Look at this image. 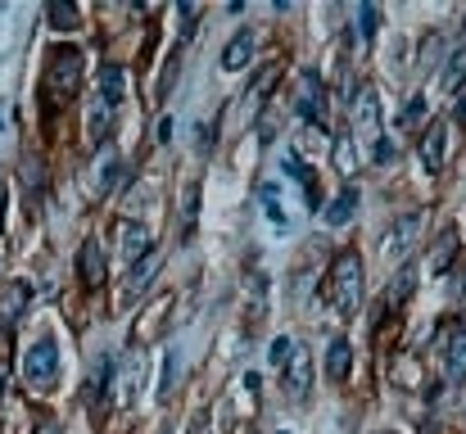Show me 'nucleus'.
Instances as JSON below:
<instances>
[{"label": "nucleus", "mask_w": 466, "mask_h": 434, "mask_svg": "<svg viewBox=\"0 0 466 434\" xmlns=\"http://www.w3.org/2000/svg\"><path fill=\"white\" fill-rule=\"evenodd\" d=\"M453 249H458V231H444L440 245H435V254H431V267L435 272H449L453 267Z\"/></svg>", "instance_id": "22"}, {"label": "nucleus", "mask_w": 466, "mask_h": 434, "mask_svg": "<svg viewBox=\"0 0 466 434\" xmlns=\"http://www.w3.org/2000/svg\"><path fill=\"white\" fill-rule=\"evenodd\" d=\"M444 163H449V123H431L421 136V167L444 172Z\"/></svg>", "instance_id": "9"}, {"label": "nucleus", "mask_w": 466, "mask_h": 434, "mask_svg": "<svg viewBox=\"0 0 466 434\" xmlns=\"http://www.w3.org/2000/svg\"><path fill=\"white\" fill-rule=\"evenodd\" d=\"M172 380H177V348H167V358H163V399H167V389H172Z\"/></svg>", "instance_id": "29"}, {"label": "nucleus", "mask_w": 466, "mask_h": 434, "mask_svg": "<svg viewBox=\"0 0 466 434\" xmlns=\"http://www.w3.org/2000/svg\"><path fill=\"white\" fill-rule=\"evenodd\" d=\"M371 163H380V167H385V163H394V141H390V136L371 141Z\"/></svg>", "instance_id": "27"}, {"label": "nucleus", "mask_w": 466, "mask_h": 434, "mask_svg": "<svg viewBox=\"0 0 466 434\" xmlns=\"http://www.w3.org/2000/svg\"><path fill=\"white\" fill-rule=\"evenodd\" d=\"M55 376H59V344H55L50 335H41L36 344L23 348V380H27L32 389H50Z\"/></svg>", "instance_id": "3"}, {"label": "nucleus", "mask_w": 466, "mask_h": 434, "mask_svg": "<svg viewBox=\"0 0 466 434\" xmlns=\"http://www.w3.org/2000/svg\"><path fill=\"white\" fill-rule=\"evenodd\" d=\"M109 127H114V105L96 100V105H91V118H86V136H91V141H105Z\"/></svg>", "instance_id": "19"}, {"label": "nucleus", "mask_w": 466, "mask_h": 434, "mask_svg": "<svg viewBox=\"0 0 466 434\" xmlns=\"http://www.w3.org/2000/svg\"><path fill=\"white\" fill-rule=\"evenodd\" d=\"M158 263H163V254H158V249H150V254H146L137 267H127V298H132V303L141 298V289L150 286V277L158 272Z\"/></svg>", "instance_id": "15"}, {"label": "nucleus", "mask_w": 466, "mask_h": 434, "mask_svg": "<svg viewBox=\"0 0 466 434\" xmlns=\"http://www.w3.org/2000/svg\"><path fill=\"white\" fill-rule=\"evenodd\" d=\"M362 289H367V272H362V258L353 254V249H344V254H335V263H330V303L344 312V317H353L358 308H362Z\"/></svg>", "instance_id": "1"}, {"label": "nucleus", "mask_w": 466, "mask_h": 434, "mask_svg": "<svg viewBox=\"0 0 466 434\" xmlns=\"http://www.w3.org/2000/svg\"><path fill=\"white\" fill-rule=\"evenodd\" d=\"M46 23H50L55 32H77V27H82V14H77L68 0H50V5H46Z\"/></svg>", "instance_id": "17"}, {"label": "nucleus", "mask_w": 466, "mask_h": 434, "mask_svg": "<svg viewBox=\"0 0 466 434\" xmlns=\"http://www.w3.org/2000/svg\"><path fill=\"white\" fill-rule=\"evenodd\" d=\"M5 208H9V186H0V231H5Z\"/></svg>", "instance_id": "32"}, {"label": "nucleus", "mask_w": 466, "mask_h": 434, "mask_svg": "<svg viewBox=\"0 0 466 434\" xmlns=\"http://www.w3.org/2000/svg\"><path fill=\"white\" fill-rule=\"evenodd\" d=\"M41 434H55V426H50V421H41Z\"/></svg>", "instance_id": "34"}, {"label": "nucleus", "mask_w": 466, "mask_h": 434, "mask_svg": "<svg viewBox=\"0 0 466 434\" xmlns=\"http://www.w3.org/2000/svg\"><path fill=\"white\" fill-rule=\"evenodd\" d=\"M263 208H268V222H272L277 231H290V217H286V208H281V199H277L272 186H263Z\"/></svg>", "instance_id": "24"}, {"label": "nucleus", "mask_w": 466, "mask_h": 434, "mask_svg": "<svg viewBox=\"0 0 466 434\" xmlns=\"http://www.w3.org/2000/svg\"><path fill=\"white\" fill-rule=\"evenodd\" d=\"M249 59H254V32H236V36L222 45V68H227V73H240Z\"/></svg>", "instance_id": "12"}, {"label": "nucleus", "mask_w": 466, "mask_h": 434, "mask_svg": "<svg viewBox=\"0 0 466 434\" xmlns=\"http://www.w3.org/2000/svg\"><path fill=\"white\" fill-rule=\"evenodd\" d=\"M27 303H32V286L27 281H9L0 289V326H14L27 312Z\"/></svg>", "instance_id": "10"}, {"label": "nucleus", "mask_w": 466, "mask_h": 434, "mask_svg": "<svg viewBox=\"0 0 466 434\" xmlns=\"http://www.w3.org/2000/svg\"><path fill=\"white\" fill-rule=\"evenodd\" d=\"M150 249H155V240H150V227H146V222L123 227V263H127V267H137Z\"/></svg>", "instance_id": "11"}, {"label": "nucleus", "mask_w": 466, "mask_h": 434, "mask_svg": "<svg viewBox=\"0 0 466 434\" xmlns=\"http://www.w3.org/2000/svg\"><path fill=\"white\" fill-rule=\"evenodd\" d=\"M290 353H295V339H286V335H277V339L268 344V362H272V367H286Z\"/></svg>", "instance_id": "25"}, {"label": "nucleus", "mask_w": 466, "mask_h": 434, "mask_svg": "<svg viewBox=\"0 0 466 434\" xmlns=\"http://www.w3.org/2000/svg\"><path fill=\"white\" fill-rule=\"evenodd\" d=\"M417 236H421V217H399V222H390L385 236H380V258H390V263L408 258L412 245H417Z\"/></svg>", "instance_id": "4"}, {"label": "nucleus", "mask_w": 466, "mask_h": 434, "mask_svg": "<svg viewBox=\"0 0 466 434\" xmlns=\"http://www.w3.org/2000/svg\"><path fill=\"white\" fill-rule=\"evenodd\" d=\"M349 367H353V348H349V339L339 335V339H330V348H326V376H330V380H344Z\"/></svg>", "instance_id": "16"}, {"label": "nucleus", "mask_w": 466, "mask_h": 434, "mask_svg": "<svg viewBox=\"0 0 466 434\" xmlns=\"http://www.w3.org/2000/svg\"><path fill=\"white\" fill-rule=\"evenodd\" d=\"M353 208H358V190H353V186H344V190L326 204V222H330V227H344V222L353 217Z\"/></svg>", "instance_id": "18"}, {"label": "nucleus", "mask_w": 466, "mask_h": 434, "mask_svg": "<svg viewBox=\"0 0 466 434\" xmlns=\"http://www.w3.org/2000/svg\"><path fill=\"white\" fill-rule=\"evenodd\" d=\"M421 118H426V100L417 96V100H408V114H403V123H408V127H417Z\"/></svg>", "instance_id": "31"}, {"label": "nucleus", "mask_w": 466, "mask_h": 434, "mask_svg": "<svg viewBox=\"0 0 466 434\" xmlns=\"http://www.w3.org/2000/svg\"><path fill=\"white\" fill-rule=\"evenodd\" d=\"M167 136H172V118H158V141L167 145Z\"/></svg>", "instance_id": "33"}, {"label": "nucleus", "mask_w": 466, "mask_h": 434, "mask_svg": "<svg viewBox=\"0 0 466 434\" xmlns=\"http://www.w3.org/2000/svg\"><path fill=\"white\" fill-rule=\"evenodd\" d=\"M408 289H412V267H408V272H399V281H394V289H390V303L399 308V303L408 298Z\"/></svg>", "instance_id": "28"}, {"label": "nucleus", "mask_w": 466, "mask_h": 434, "mask_svg": "<svg viewBox=\"0 0 466 434\" xmlns=\"http://www.w3.org/2000/svg\"><path fill=\"white\" fill-rule=\"evenodd\" d=\"M299 118L312 127H326V91H321V77L304 73L299 77Z\"/></svg>", "instance_id": "6"}, {"label": "nucleus", "mask_w": 466, "mask_h": 434, "mask_svg": "<svg viewBox=\"0 0 466 434\" xmlns=\"http://www.w3.org/2000/svg\"><path fill=\"white\" fill-rule=\"evenodd\" d=\"M277 434H290V430H277Z\"/></svg>", "instance_id": "35"}, {"label": "nucleus", "mask_w": 466, "mask_h": 434, "mask_svg": "<svg viewBox=\"0 0 466 434\" xmlns=\"http://www.w3.org/2000/svg\"><path fill=\"white\" fill-rule=\"evenodd\" d=\"M444 86H449V91H462L466 86V50L444 68Z\"/></svg>", "instance_id": "26"}, {"label": "nucleus", "mask_w": 466, "mask_h": 434, "mask_svg": "<svg viewBox=\"0 0 466 434\" xmlns=\"http://www.w3.org/2000/svg\"><path fill=\"white\" fill-rule=\"evenodd\" d=\"M123 96H127V68H123V64H105V68H100V100L118 109Z\"/></svg>", "instance_id": "13"}, {"label": "nucleus", "mask_w": 466, "mask_h": 434, "mask_svg": "<svg viewBox=\"0 0 466 434\" xmlns=\"http://www.w3.org/2000/svg\"><path fill=\"white\" fill-rule=\"evenodd\" d=\"M309 385H312V358L295 344L290 362L281 367V389H286V399H290V403H304V399H309Z\"/></svg>", "instance_id": "5"}, {"label": "nucleus", "mask_w": 466, "mask_h": 434, "mask_svg": "<svg viewBox=\"0 0 466 434\" xmlns=\"http://www.w3.org/2000/svg\"><path fill=\"white\" fill-rule=\"evenodd\" d=\"M77 272H82V286L86 289H100L109 281V263H105V245H100V240H86V245H82Z\"/></svg>", "instance_id": "7"}, {"label": "nucleus", "mask_w": 466, "mask_h": 434, "mask_svg": "<svg viewBox=\"0 0 466 434\" xmlns=\"http://www.w3.org/2000/svg\"><path fill=\"white\" fill-rule=\"evenodd\" d=\"M118 181V154L114 149H100L96 167H91V195H109Z\"/></svg>", "instance_id": "14"}, {"label": "nucleus", "mask_w": 466, "mask_h": 434, "mask_svg": "<svg viewBox=\"0 0 466 434\" xmlns=\"http://www.w3.org/2000/svg\"><path fill=\"white\" fill-rule=\"evenodd\" d=\"M353 149H358L353 136H339V141H335V167H339L344 177H353V172H358V154H353Z\"/></svg>", "instance_id": "23"}, {"label": "nucleus", "mask_w": 466, "mask_h": 434, "mask_svg": "<svg viewBox=\"0 0 466 434\" xmlns=\"http://www.w3.org/2000/svg\"><path fill=\"white\" fill-rule=\"evenodd\" d=\"M195 222H199V186H186L181 190V240L195 236Z\"/></svg>", "instance_id": "20"}, {"label": "nucleus", "mask_w": 466, "mask_h": 434, "mask_svg": "<svg viewBox=\"0 0 466 434\" xmlns=\"http://www.w3.org/2000/svg\"><path fill=\"white\" fill-rule=\"evenodd\" d=\"M353 127H358L367 141H380V136H385V132H380V100H376V91H371V86H362V91H358Z\"/></svg>", "instance_id": "8"}, {"label": "nucleus", "mask_w": 466, "mask_h": 434, "mask_svg": "<svg viewBox=\"0 0 466 434\" xmlns=\"http://www.w3.org/2000/svg\"><path fill=\"white\" fill-rule=\"evenodd\" d=\"M449 380H466V330L449 339Z\"/></svg>", "instance_id": "21"}, {"label": "nucleus", "mask_w": 466, "mask_h": 434, "mask_svg": "<svg viewBox=\"0 0 466 434\" xmlns=\"http://www.w3.org/2000/svg\"><path fill=\"white\" fill-rule=\"evenodd\" d=\"M82 77H86V59H82V50L68 45V41L55 45V50H50V64H46V96L64 105V100L77 96Z\"/></svg>", "instance_id": "2"}, {"label": "nucleus", "mask_w": 466, "mask_h": 434, "mask_svg": "<svg viewBox=\"0 0 466 434\" xmlns=\"http://www.w3.org/2000/svg\"><path fill=\"white\" fill-rule=\"evenodd\" d=\"M358 27H362V36H376V5L358 9Z\"/></svg>", "instance_id": "30"}]
</instances>
